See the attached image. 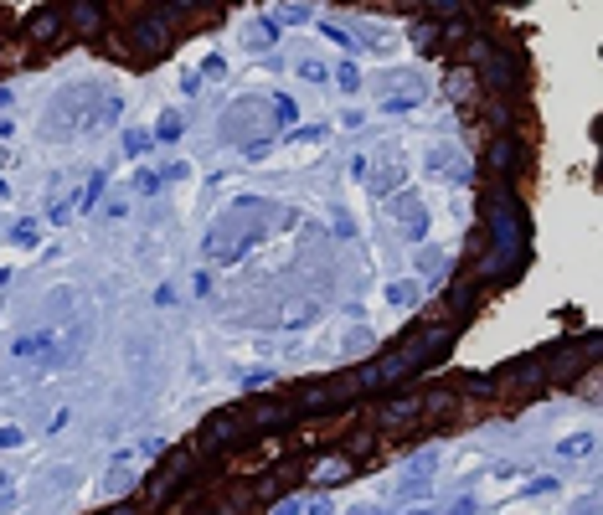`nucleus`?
I'll use <instances>...</instances> for the list:
<instances>
[{"label": "nucleus", "instance_id": "nucleus-1", "mask_svg": "<svg viewBox=\"0 0 603 515\" xmlns=\"http://www.w3.org/2000/svg\"><path fill=\"white\" fill-rule=\"evenodd\" d=\"M557 454H562V459H588V454H593V433H572V438H562V443H557Z\"/></svg>", "mask_w": 603, "mask_h": 515}, {"label": "nucleus", "instance_id": "nucleus-2", "mask_svg": "<svg viewBox=\"0 0 603 515\" xmlns=\"http://www.w3.org/2000/svg\"><path fill=\"white\" fill-rule=\"evenodd\" d=\"M315 319H320V304H289L284 309V325L289 330H305V325H315Z\"/></svg>", "mask_w": 603, "mask_h": 515}, {"label": "nucleus", "instance_id": "nucleus-3", "mask_svg": "<svg viewBox=\"0 0 603 515\" xmlns=\"http://www.w3.org/2000/svg\"><path fill=\"white\" fill-rule=\"evenodd\" d=\"M36 238H41V222H16V232H11L16 248H36Z\"/></svg>", "mask_w": 603, "mask_h": 515}, {"label": "nucleus", "instance_id": "nucleus-4", "mask_svg": "<svg viewBox=\"0 0 603 515\" xmlns=\"http://www.w3.org/2000/svg\"><path fill=\"white\" fill-rule=\"evenodd\" d=\"M21 443H26L21 428H0V448H21Z\"/></svg>", "mask_w": 603, "mask_h": 515}, {"label": "nucleus", "instance_id": "nucleus-5", "mask_svg": "<svg viewBox=\"0 0 603 515\" xmlns=\"http://www.w3.org/2000/svg\"><path fill=\"white\" fill-rule=\"evenodd\" d=\"M299 78H310V83H325V68H320V62H299Z\"/></svg>", "mask_w": 603, "mask_h": 515}, {"label": "nucleus", "instance_id": "nucleus-6", "mask_svg": "<svg viewBox=\"0 0 603 515\" xmlns=\"http://www.w3.org/2000/svg\"><path fill=\"white\" fill-rule=\"evenodd\" d=\"M387 299H392V304H413V289H407V284H392V289H387Z\"/></svg>", "mask_w": 603, "mask_h": 515}, {"label": "nucleus", "instance_id": "nucleus-7", "mask_svg": "<svg viewBox=\"0 0 603 515\" xmlns=\"http://www.w3.org/2000/svg\"><path fill=\"white\" fill-rule=\"evenodd\" d=\"M305 515H335V505H330V500H315V505H310Z\"/></svg>", "mask_w": 603, "mask_h": 515}, {"label": "nucleus", "instance_id": "nucleus-8", "mask_svg": "<svg viewBox=\"0 0 603 515\" xmlns=\"http://www.w3.org/2000/svg\"><path fill=\"white\" fill-rule=\"evenodd\" d=\"M273 515H299V505H278V510H273Z\"/></svg>", "mask_w": 603, "mask_h": 515}, {"label": "nucleus", "instance_id": "nucleus-9", "mask_svg": "<svg viewBox=\"0 0 603 515\" xmlns=\"http://www.w3.org/2000/svg\"><path fill=\"white\" fill-rule=\"evenodd\" d=\"M11 160H16V155H11V149H0V165H11Z\"/></svg>", "mask_w": 603, "mask_h": 515}, {"label": "nucleus", "instance_id": "nucleus-10", "mask_svg": "<svg viewBox=\"0 0 603 515\" xmlns=\"http://www.w3.org/2000/svg\"><path fill=\"white\" fill-rule=\"evenodd\" d=\"M351 515H377V510H372V505H366V510H351Z\"/></svg>", "mask_w": 603, "mask_h": 515}, {"label": "nucleus", "instance_id": "nucleus-11", "mask_svg": "<svg viewBox=\"0 0 603 515\" xmlns=\"http://www.w3.org/2000/svg\"><path fill=\"white\" fill-rule=\"evenodd\" d=\"M418 515H428V510H418Z\"/></svg>", "mask_w": 603, "mask_h": 515}]
</instances>
